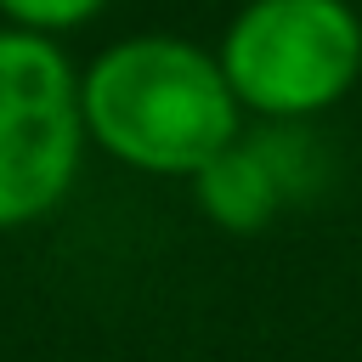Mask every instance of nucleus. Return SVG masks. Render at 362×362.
Masks as SVG:
<instances>
[{
  "label": "nucleus",
  "instance_id": "obj_1",
  "mask_svg": "<svg viewBox=\"0 0 362 362\" xmlns=\"http://www.w3.org/2000/svg\"><path fill=\"white\" fill-rule=\"evenodd\" d=\"M85 136L113 164L158 181H192L243 141V102L215 51L187 34H124L79 68Z\"/></svg>",
  "mask_w": 362,
  "mask_h": 362
},
{
  "label": "nucleus",
  "instance_id": "obj_2",
  "mask_svg": "<svg viewBox=\"0 0 362 362\" xmlns=\"http://www.w3.org/2000/svg\"><path fill=\"white\" fill-rule=\"evenodd\" d=\"M215 57L249 119H317L362 79V17L351 0H243Z\"/></svg>",
  "mask_w": 362,
  "mask_h": 362
},
{
  "label": "nucleus",
  "instance_id": "obj_3",
  "mask_svg": "<svg viewBox=\"0 0 362 362\" xmlns=\"http://www.w3.org/2000/svg\"><path fill=\"white\" fill-rule=\"evenodd\" d=\"M79 68L62 40L0 23V232L57 215L85 170Z\"/></svg>",
  "mask_w": 362,
  "mask_h": 362
},
{
  "label": "nucleus",
  "instance_id": "obj_4",
  "mask_svg": "<svg viewBox=\"0 0 362 362\" xmlns=\"http://www.w3.org/2000/svg\"><path fill=\"white\" fill-rule=\"evenodd\" d=\"M192 192H198V215H209L226 232H260L277 215V204H283L277 170L249 141H232L221 158H209L192 175Z\"/></svg>",
  "mask_w": 362,
  "mask_h": 362
},
{
  "label": "nucleus",
  "instance_id": "obj_5",
  "mask_svg": "<svg viewBox=\"0 0 362 362\" xmlns=\"http://www.w3.org/2000/svg\"><path fill=\"white\" fill-rule=\"evenodd\" d=\"M113 0H0V17L11 28H34V34H74V28H90Z\"/></svg>",
  "mask_w": 362,
  "mask_h": 362
}]
</instances>
